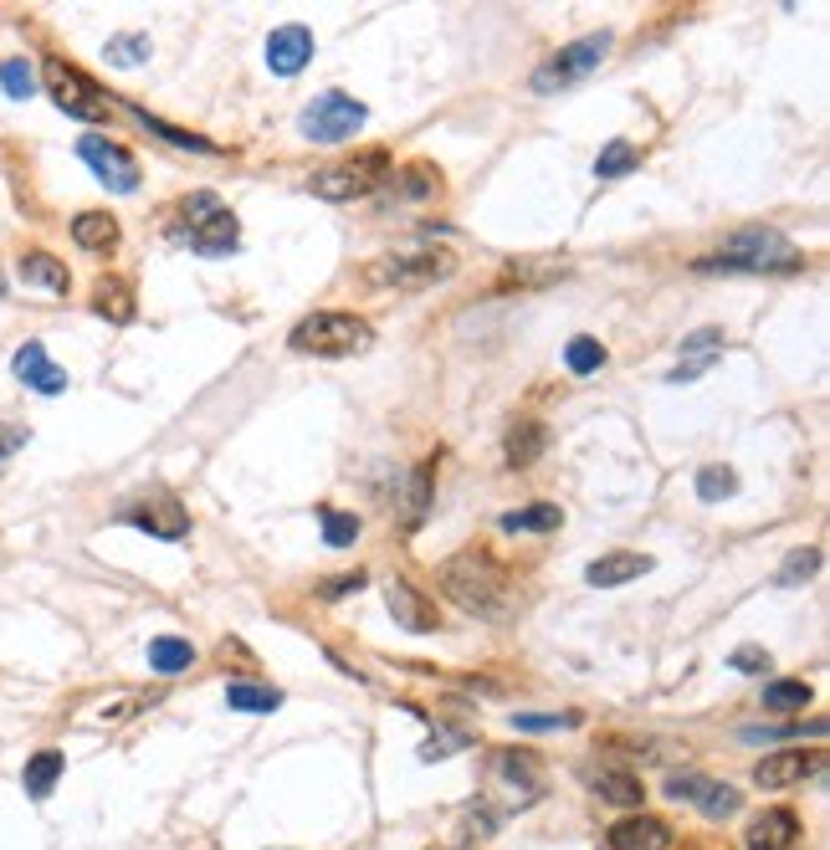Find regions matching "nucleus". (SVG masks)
<instances>
[{
  "mask_svg": "<svg viewBox=\"0 0 830 850\" xmlns=\"http://www.w3.org/2000/svg\"><path fill=\"white\" fill-rule=\"evenodd\" d=\"M442 589L452 605H462L467 615H483V620H497L508 615V599H513V585H508V569L487 554H456L442 564Z\"/></svg>",
  "mask_w": 830,
  "mask_h": 850,
  "instance_id": "1",
  "label": "nucleus"
},
{
  "mask_svg": "<svg viewBox=\"0 0 830 850\" xmlns=\"http://www.w3.org/2000/svg\"><path fill=\"white\" fill-rule=\"evenodd\" d=\"M800 266V252L779 231H738L718 256H702L697 272H794Z\"/></svg>",
  "mask_w": 830,
  "mask_h": 850,
  "instance_id": "2",
  "label": "nucleus"
},
{
  "mask_svg": "<svg viewBox=\"0 0 830 850\" xmlns=\"http://www.w3.org/2000/svg\"><path fill=\"white\" fill-rule=\"evenodd\" d=\"M287 344L297 354H318V360H348V354H364L375 344V328L354 313H313L287 333Z\"/></svg>",
  "mask_w": 830,
  "mask_h": 850,
  "instance_id": "3",
  "label": "nucleus"
},
{
  "mask_svg": "<svg viewBox=\"0 0 830 850\" xmlns=\"http://www.w3.org/2000/svg\"><path fill=\"white\" fill-rule=\"evenodd\" d=\"M180 221H185V241L190 252L201 256H231L242 246V226H236V215L221 205V195L201 190V195H190L180 205Z\"/></svg>",
  "mask_w": 830,
  "mask_h": 850,
  "instance_id": "4",
  "label": "nucleus"
},
{
  "mask_svg": "<svg viewBox=\"0 0 830 850\" xmlns=\"http://www.w3.org/2000/svg\"><path fill=\"white\" fill-rule=\"evenodd\" d=\"M456 272L452 252H395L364 266L370 287H395V293H426L436 282H446Z\"/></svg>",
  "mask_w": 830,
  "mask_h": 850,
  "instance_id": "5",
  "label": "nucleus"
},
{
  "mask_svg": "<svg viewBox=\"0 0 830 850\" xmlns=\"http://www.w3.org/2000/svg\"><path fill=\"white\" fill-rule=\"evenodd\" d=\"M385 174H389L385 149H364V154H354V160H338V164H328V170L313 174V195H323V200L370 195Z\"/></svg>",
  "mask_w": 830,
  "mask_h": 850,
  "instance_id": "6",
  "label": "nucleus"
},
{
  "mask_svg": "<svg viewBox=\"0 0 830 850\" xmlns=\"http://www.w3.org/2000/svg\"><path fill=\"white\" fill-rule=\"evenodd\" d=\"M364 103L348 93H318L308 108H303V133H308L313 144H344V139H354V133L364 129Z\"/></svg>",
  "mask_w": 830,
  "mask_h": 850,
  "instance_id": "7",
  "label": "nucleus"
},
{
  "mask_svg": "<svg viewBox=\"0 0 830 850\" xmlns=\"http://www.w3.org/2000/svg\"><path fill=\"white\" fill-rule=\"evenodd\" d=\"M605 52H610V31L585 37V41H575V47H564L559 57H549V62L534 72V93H559V88H569V82L589 78V72L605 62Z\"/></svg>",
  "mask_w": 830,
  "mask_h": 850,
  "instance_id": "8",
  "label": "nucleus"
},
{
  "mask_svg": "<svg viewBox=\"0 0 830 850\" xmlns=\"http://www.w3.org/2000/svg\"><path fill=\"white\" fill-rule=\"evenodd\" d=\"M47 88H52L57 108H62V113H72V119H82V123H98L108 113V98L98 93V82L82 78L78 67L57 62V57L47 62Z\"/></svg>",
  "mask_w": 830,
  "mask_h": 850,
  "instance_id": "9",
  "label": "nucleus"
},
{
  "mask_svg": "<svg viewBox=\"0 0 830 850\" xmlns=\"http://www.w3.org/2000/svg\"><path fill=\"white\" fill-rule=\"evenodd\" d=\"M78 154L93 164V174L103 180L108 190H119V195L139 190V164H134V154H129L123 144H113V139H103V133H82Z\"/></svg>",
  "mask_w": 830,
  "mask_h": 850,
  "instance_id": "10",
  "label": "nucleus"
},
{
  "mask_svg": "<svg viewBox=\"0 0 830 850\" xmlns=\"http://www.w3.org/2000/svg\"><path fill=\"white\" fill-rule=\"evenodd\" d=\"M123 523H134V528L154 533V538H164V544H174V538H185L190 533V518L185 507L174 503L170 492H154V497H134V503L119 513Z\"/></svg>",
  "mask_w": 830,
  "mask_h": 850,
  "instance_id": "11",
  "label": "nucleus"
},
{
  "mask_svg": "<svg viewBox=\"0 0 830 850\" xmlns=\"http://www.w3.org/2000/svg\"><path fill=\"white\" fill-rule=\"evenodd\" d=\"M667 795L671 799H692L708 820H728V814H738V789L718 785V779H702V773H677V779L667 785Z\"/></svg>",
  "mask_w": 830,
  "mask_h": 850,
  "instance_id": "12",
  "label": "nucleus"
},
{
  "mask_svg": "<svg viewBox=\"0 0 830 850\" xmlns=\"http://www.w3.org/2000/svg\"><path fill=\"white\" fill-rule=\"evenodd\" d=\"M385 605H389V615H395V625H405V630H415V636H431V630L442 625L436 605H431L415 585H405V579H389L385 585Z\"/></svg>",
  "mask_w": 830,
  "mask_h": 850,
  "instance_id": "13",
  "label": "nucleus"
},
{
  "mask_svg": "<svg viewBox=\"0 0 830 850\" xmlns=\"http://www.w3.org/2000/svg\"><path fill=\"white\" fill-rule=\"evenodd\" d=\"M11 370H16V380H21V385H31L37 395H62V389H68V370L47 360V348H41L37 338L16 348Z\"/></svg>",
  "mask_w": 830,
  "mask_h": 850,
  "instance_id": "14",
  "label": "nucleus"
},
{
  "mask_svg": "<svg viewBox=\"0 0 830 850\" xmlns=\"http://www.w3.org/2000/svg\"><path fill=\"white\" fill-rule=\"evenodd\" d=\"M313 62V31L308 27H277L267 37V67L277 78H297Z\"/></svg>",
  "mask_w": 830,
  "mask_h": 850,
  "instance_id": "15",
  "label": "nucleus"
},
{
  "mask_svg": "<svg viewBox=\"0 0 830 850\" xmlns=\"http://www.w3.org/2000/svg\"><path fill=\"white\" fill-rule=\"evenodd\" d=\"M610 846L616 850H671V824L657 814H630L610 824Z\"/></svg>",
  "mask_w": 830,
  "mask_h": 850,
  "instance_id": "16",
  "label": "nucleus"
},
{
  "mask_svg": "<svg viewBox=\"0 0 830 850\" xmlns=\"http://www.w3.org/2000/svg\"><path fill=\"white\" fill-rule=\"evenodd\" d=\"M816 763H820L816 753H804V748H785V753H769L759 769H753V785H759V789H790V785H800Z\"/></svg>",
  "mask_w": 830,
  "mask_h": 850,
  "instance_id": "17",
  "label": "nucleus"
},
{
  "mask_svg": "<svg viewBox=\"0 0 830 850\" xmlns=\"http://www.w3.org/2000/svg\"><path fill=\"white\" fill-rule=\"evenodd\" d=\"M641 574H651V558H646V554H605V558H595V564L585 569V585L616 589V585L641 579Z\"/></svg>",
  "mask_w": 830,
  "mask_h": 850,
  "instance_id": "18",
  "label": "nucleus"
},
{
  "mask_svg": "<svg viewBox=\"0 0 830 850\" xmlns=\"http://www.w3.org/2000/svg\"><path fill=\"white\" fill-rule=\"evenodd\" d=\"M800 840V820L794 810H763L749 824V850H790Z\"/></svg>",
  "mask_w": 830,
  "mask_h": 850,
  "instance_id": "19",
  "label": "nucleus"
},
{
  "mask_svg": "<svg viewBox=\"0 0 830 850\" xmlns=\"http://www.w3.org/2000/svg\"><path fill=\"white\" fill-rule=\"evenodd\" d=\"M589 785H595V795L605 799V805H620V810H636L641 805V779L636 773H626V769H600V773H589Z\"/></svg>",
  "mask_w": 830,
  "mask_h": 850,
  "instance_id": "20",
  "label": "nucleus"
},
{
  "mask_svg": "<svg viewBox=\"0 0 830 850\" xmlns=\"http://www.w3.org/2000/svg\"><path fill=\"white\" fill-rule=\"evenodd\" d=\"M72 241H78L82 252H113L119 246V221L103 211H82L72 221Z\"/></svg>",
  "mask_w": 830,
  "mask_h": 850,
  "instance_id": "21",
  "label": "nucleus"
},
{
  "mask_svg": "<svg viewBox=\"0 0 830 850\" xmlns=\"http://www.w3.org/2000/svg\"><path fill=\"white\" fill-rule=\"evenodd\" d=\"M149 666H154L160 677H180V671L195 666V646L180 636H154L149 640Z\"/></svg>",
  "mask_w": 830,
  "mask_h": 850,
  "instance_id": "22",
  "label": "nucleus"
},
{
  "mask_svg": "<svg viewBox=\"0 0 830 850\" xmlns=\"http://www.w3.org/2000/svg\"><path fill=\"white\" fill-rule=\"evenodd\" d=\"M544 446H549L544 425H538V421H518L508 431V466H534L538 456H544Z\"/></svg>",
  "mask_w": 830,
  "mask_h": 850,
  "instance_id": "23",
  "label": "nucleus"
},
{
  "mask_svg": "<svg viewBox=\"0 0 830 850\" xmlns=\"http://www.w3.org/2000/svg\"><path fill=\"white\" fill-rule=\"evenodd\" d=\"M57 779H62V753H57V748H41V753L27 763V773H21V785H27L31 799H47L57 789Z\"/></svg>",
  "mask_w": 830,
  "mask_h": 850,
  "instance_id": "24",
  "label": "nucleus"
},
{
  "mask_svg": "<svg viewBox=\"0 0 830 850\" xmlns=\"http://www.w3.org/2000/svg\"><path fill=\"white\" fill-rule=\"evenodd\" d=\"M564 523L559 503H534L518 513H503V533H554Z\"/></svg>",
  "mask_w": 830,
  "mask_h": 850,
  "instance_id": "25",
  "label": "nucleus"
},
{
  "mask_svg": "<svg viewBox=\"0 0 830 850\" xmlns=\"http://www.w3.org/2000/svg\"><path fill=\"white\" fill-rule=\"evenodd\" d=\"M21 277H27L31 287H47V293H68V266L57 262V256H47V252L21 256Z\"/></svg>",
  "mask_w": 830,
  "mask_h": 850,
  "instance_id": "26",
  "label": "nucleus"
},
{
  "mask_svg": "<svg viewBox=\"0 0 830 850\" xmlns=\"http://www.w3.org/2000/svg\"><path fill=\"white\" fill-rule=\"evenodd\" d=\"M641 170V149L626 144V139H610V144L600 149V160H595V174L600 180H626V174Z\"/></svg>",
  "mask_w": 830,
  "mask_h": 850,
  "instance_id": "27",
  "label": "nucleus"
},
{
  "mask_svg": "<svg viewBox=\"0 0 830 850\" xmlns=\"http://www.w3.org/2000/svg\"><path fill=\"white\" fill-rule=\"evenodd\" d=\"M93 307L103 313L108 323H129L134 318V297H129V287H123L119 277H103L93 287Z\"/></svg>",
  "mask_w": 830,
  "mask_h": 850,
  "instance_id": "28",
  "label": "nucleus"
},
{
  "mask_svg": "<svg viewBox=\"0 0 830 850\" xmlns=\"http://www.w3.org/2000/svg\"><path fill=\"white\" fill-rule=\"evenodd\" d=\"M226 707H236V712H277L282 691L256 687V681H236V687H226Z\"/></svg>",
  "mask_w": 830,
  "mask_h": 850,
  "instance_id": "29",
  "label": "nucleus"
},
{
  "mask_svg": "<svg viewBox=\"0 0 830 850\" xmlns=\"http://www.w3.org/2000/svg\"><path fill=\"white\" fill-rule=\"evenodd\" d=\"M810 697H816V691L804 687V681H769V687H763V707H769V712H804Z\"/></svg>",
  "mask_w": 830,
  "mask_h": 850,
  "instance_id": "30",
  "label": "nucleus"
},
{
  "mask_svg": "<svg viewBox=\"0 0 830 850\" xmlns=\"http://www.w3.org/2000/svg\"><path fill=\"white\" fill-rule=\"evenodd\" d=\"M738 492V472L733 466H702V472H697V497H702V503H723V497H733Z\"/></svg>",
  "mask_w": 830,
  "mask_h": 850,
  "instance_id": "31",
  "label": "nucleus"
},
{
  "mask_svg": "<svg viewBox=\"0 0 830 850\" xmlns=\"http://www.w3.org/2000/svg\"><path fill=\"white\" fill-rule=\"evenodd\" d=\"M318 523H323V544H328V548H348L354 538H360V518H354V513L318 507Z\"/></svg>",
  "mask_w": 830,
  "mask_h": 850,
  "instance_id": "32",
  "label": "nucleus"
},
{
  "mask_svg": "<svg viewBox=\"0 0 830 850\" xmlns=\"http://www.w3.org/2000/svg\"><path fill=\"white\" fill-rule=\"evenodd\" d=\"M426 507H431V462H421L411 472V487H405V523H421L426 518Z\"/></svg>",
  "mask_w": 830,
  "mask_h": 850,
  "instance_id": "33",
  "label": "nucleus"
},
{
  "mask_svg": "<svg viewBox=\"0 0 830 850\" xmlns=\"http://www.w3.org/2000/svg\"><path fill=\"white\" fill-rule=\"evenodd\" d=\"M134 119L144 123L149 133H160V139H170V144H180V149H201V154H215V144H211V139H201V133H185V129H174V123L149 119L144 108H134Z\"/></svg>",
  "mask_w": 830,
  "mask_h": 850,
  "instance_id": "34",
  "label": "nucleus"
},
{
  "mask_svg": "<svg viewBox=\"0 0 830 850\" xmlns=\"http://www.w3.org/2000/svg\"><path fill=\"white\" fill-rule=\"evenodd\" d=\"M564 364H569V374H595V370L605 364L600 338H569V348H564Z\"/></svg>",
  "mask_w": 830,
  "mask_h": 850,
  "instance_id": "35",
  "label": "nucleus"
},
{
  "mask_svg": "<svg viewBox=\"0 0 830 850\" xmlns=\"http://www.w3.org/2000/svg\"><path fill=\"white\" fill-rule=\"evenodd\" d=\"M108 62L113 67H139L149 62V37H139V31H123V37L108 41Z\"/></svg>",
  "mask_w": 830,
  "mask_h": 850,
  "instance_id": "36",
  "label": "nucleus"
},
{
  "mask_svg": "<svg viewBox=\"0 0 830 850\" xmlns=\"http://www.w3.org/2000/svg\"><path fill=\"white\" fill-rule=\"evenodd\" d=\"M497 773H503V779H513V785L523 779V789H528V795L538 789V769H534V758H528V753H503V758H497Z\"/></svg>",
  "mask_w": 830,
  "mask_h": 850,
  "instance_id": "37",
  "label": "nucleus"
},
{
  "mask_svg": "<svg viewBox=\"0 0 830 850\" xmlns=\"http://www.w3.org/2000/svg\"><path fill=\"white\" fill-rule=\"evenodd\" d=\"M0 88H6L11 98H31V93H37V82H31V67L21 62V57H11V62L0 67Z\"/></svg>",
  "mask_w": 830,
  "mask_h": 850,
  "instance_id": "38",
  "label": "nucleus"
},
{
  "mask_svg": "<svg viewBox=\"0 0 830 850\" xmlns=\"http://www.w3.org/2000/svg\"><path fill=\"white\" fill-rule=\"evenodd\" d=\"M816 569H820V554H816V548H800V554L785 558V569H779V585H800V579H810Z\"/></svg>",
  "mask_w": 830,
  "mask_h": 850,
  "instance_id": "39",
  "label": "nucleus"
},
{
  "mask_svg": "<svg viewBox=\"0 0 830 850\" xmlns=\"http://www.w3.org/2000/svg\"><path fill=\"white\" fill-rule=\"evenodd\" d=\"M436 185H442V180H436V170H431V164H411V170L401 174L405 195H436Z\"/></svg>",
  "mask_w": 830,
  "mask_h": 850,
  "instance_id": "40",
  "label": "nucleus"
},
{
  "mask_svg": "<svg viewBox=\"0 0 830 850\" xmlns=\"http://www.w3.org/2000/svg\"><path fill=\"white\" fill-rule=\"evenodd\" d=\"M728 666H733V671H743V677H759L763 666H769V651H759V646H738V651L728 656Z\"/></svg>",
  "mask_w": 830,
  "mask_h": 850,
  "instance_id": "41",
  "label": "nucleus"
},
{
  "mask_svg": "<svg viewBox=\"0 0 830 850\" xmlns=\"http://www.w3.org/2000/svg\"><path fill=\"white\" fill-rule=\"evenodd\" d=\"M575 718H559V712H549V718H538V712H513V728L518 732H549V728H569Z\"/></svg>",
  "mask_w": 830,
  "mask_h": 850,
  "instance_id": "42",
  "label": "nucleus"
},
{
  "mask_svg": "<svg viewBox=\"0 0 830 850\" xmlns=\"http://www.w3.org/2000/svg\"><path fill=\"white\" fill-rule=\"evenodd\" d=\"M456 748H467V732H442V738H431V743L421 748V758H446V753H456Z\"/></svg>",
  "mask_w": 830,
  "mask_h": 850,
  "instance_id": "43",
  "label": "nucleus"
},
{
  "mask_svg": "<svg viewBox=\"0 0 830 850\" xmlns=\"http://www.w3.org/2000/svg\"><path fill=\"white\" fill-rule=\"evenodd\" d=\"M354 589H364V574H360V569L328 579V585H323V599H344V595H354Z\"/></svg>",
  "mask_w": 830,
  "mask_h": 850,
  "instance_id": "44",
  "label": "nucleus"
},
{
  "mask_svg": "<svg viewBox=\"0 0 830 850\" xmlns=\"http://www.w3.org/2000/svg\"><path fill=\"white\" fill-rule=\"evenodd\" d=\"M493 810H472L467 814V836H477V840H487V836H493Z\"/></svg>",
  "mask_w": 830,
  "mask_h": 850,
  "instance_id": "45",
  "label": "nucleus"
},
{
  "mask_svg": "<svg viewBox=\"0 0 830 850\" xmlns=\"http://www.w3.org/2000/svg\"><path fill=\"white\" fill-rule=\"evenodd\" d=\"M21 441H27V431H11V425H0V462H6V456H11Z\"/></svg>",
  "mask_w": 830,
  "mask_h": 850,
  "instance_id": "46",
  "label": "nucleus"
},
{
  "mask_svg": "<svg viewBox=\"0 0 830 850\" xmlns=\"http://www.w3.org/2000/svg\"><path fill=\"white\" fill-rule=\"evenodd\" d=\"M0 293H6V277H0Z\"/></svg>",
  "mask_w": 830,
  "mask_h": 850,
  "instance_id": "47",
  "label": "nucleus"
}]
</instances>
